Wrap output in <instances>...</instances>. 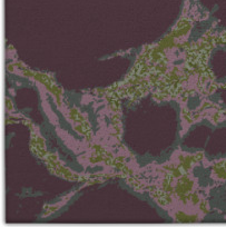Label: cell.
Here are the masks:
<instances>
[{"instance_id":"9","label":"cell","mask_w":226,"mask_h":227,"mask_svg":"<svg viewBox=\"0 0 226 227\" xmlns=\"http://www.w3.org/2000/svg\"><path fill=\"white\" fill-rule=\"evenodd\" d=\"M9 92H10V94H12L13 96H15V95H16V92H15V89H13V88H10V89H9Z\"/></svg>"},{"instance_id":"4","label":"cell","mask_w":226,"mask_h":227,"mask_svg":"<svg viewBox=\"0 0 226 227\" xmlns=\"http://www.w3.org/2000/svg\"><path fill=\"white\" fill-rule=\"evenodd\" d=\"M76 192L77 191H73L71 193L67 194V195L65 196V197H62L61 199H60L59 203H56V204H52V205H45L44 207V213H42L41 217L42 218H46V217L50 216L51 214H54L55 211L59 210L60 208H61L62 206H65L66 204H67V201H69L70 198H71V196L75 195Z\"/></svg>"},{"instance_id":"2","label":"cell","mask_w":226,"mask_h":227,"mask_svg":"<svg viewBox=\"0 0 226 227\" xmlns=\"http://www.w3.org/2000/svg\"><path fill=\"white\" fill-rule=\"evenodd\" d=\"M30 150L32 151V154L36 155L41 160H44L48 155V151L46 149V140L40 134V128L38 126H36V128L31 131Z\"/></svg>"},{"instance_id":"7","label":"cell","mask_w":226,"mask_h":227,"mask_svg":"<svg viewBox=\"0 0 226 227\" xmlns=\"http://www.w3.org/2000/svg\"><path fill=\"white\" fill-rule=\"evenodd\" d=\"M13 111H15V108H13L12 100L9 97H6V115L7 114H11Z\"/></svg>"},{"instance_id":"6","label":"cell","mask_w":226,"mask_h":227,"mask_svg":"<svg viewBox=\"0 0 226 227\" xmlns=\"http://www.w3.org/2000/svg\"><path fill=\"white\" fill-rule=\"evenodd\" d=\"M12 59V61H15V60H17V52H16L15 48H13V46H11V45H9L7 48V59Z\"/></svg>"},{"instance_id":"5","label":"cell","mask_w":226,"mask_h":227,"mask_svg":"<svg viewBox=\"0 0 226 227\" xmlns=\"http://www.w3.org/2000/svg\"><path fill=\"white\" fill-rule=\"evenodd\" d=\"M41 106H42V109H44L45 114L47 115L48 120H49L50 123H51L52 125H55V126L59 125V120H58V117L56 116V114L54 112V110L51 109V107H50L49 102H48L47 99L41 100Z\"/></svg>"},{"instance_id":"1","label":"cell","mask_w":226,"mask_h":227,"mask_svg":"<svg viewBox=\"0 0 226 227\" xmlns=\"http://www.w3.org/2000/svg\"><path fill=\"white\" fill-rule=\"evenodd\" d=\"M44 162L46 163L47 168L52 175L61 177L69 182H80V183L84 182L85 183L90 178V174H79V173H75L70 168H68L65 163L59 158L57 153H48Z\"/></svg>"},{"instance_id":"3","label":"cell","mask_w":226,"mask_h":227,"mask_svg":"<svg viewBox=\"0 0 226 227\" xmlns=\"http://www.w3.org/2000/svg\"><path fill=\"white\" fill-rule=\"evenodd\" d=\"M56 133L58 134L60 138L62 139L64 144L68 147L69 149L76 153V154H79V153H83V151H87L90 147V143H80V141L76 140L73 136H70L67 131H65L61 128H56Z\"/></svg>"},{"instance_id":"8","label":"cell","mask_w":226,"mask_h":227,"mask_svg":"<svg viewBox=\"0 0 226 227\" xmlns=\"http://www.w3.org/2000/svg\"><path fill=\"white\" fill-rule=\"evenodd\" d=\"M95 98H94L91 95H86V96L83 97V99H81V105H88L90 102H94Z\"/></svg>"}]
</instances>
